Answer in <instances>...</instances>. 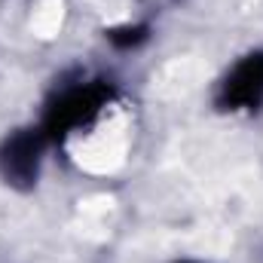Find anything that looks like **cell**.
<instances>
[{
    "mask_svg": "<svg viewBox=\"0 0 263 263\" xmlns=\"http://www.w3.org/2000/svg\"><path fill=\"white\" fill-rule=\"evenodd\" d=\"M110 101V86L107 83H86L65 92L46 114L43 135L46 138H65L67 132L86 126L89 120L98 117V110Z\"/></svg>",
    "mask_w": 263,
    "mask_h": 263,
    "instance_id": "6da1fadb",
    "label": "cell"
},
{
    "mask_svg": "<svg viewBox=\"0 0 263 263\" xmlns=\"http://www.w3.org/2000/svg\"><path fill=\"white\" fill-rule=\"evenodd\" d=\"M43 144H46V135L40 129H22L3 141V147H0V175L6 178V184L22 187V190L34 187L37 172H40Z\"/></svg>",
    "mask_w": 263,
    "mask_h": 263,
    "instance_id": "7a4b0ae2",
    "label": "cell"
},
{
    "mask_svg": "<svg viewBox=\"0 0 263 263\" xmlns=\"http://www.w3.org/2000/svg\"><path fill=\"white\" fill-rule=\"evenodd\" d=\"M217 104L223 110H251L263 104V52H251L230 70L220 86Z\"/></svg>",
    "mask_w": 263,
    "mask_h": 263,
    "instance_id": "3957f363",
    "label": "cell"
},
{
    "mask_svg": "<svg viewBox=\"0 0 263 263\" xmlns=\"http://www.w3.org/2000/svg\"><path fill=\"white\" fill-rule=\"evenodd\" d=\"M147 37H150V28H147V25H123V28H114V31L107 34V40H110L117 49H135V46H141Z\"/></svg>",
    "mask_w": 263,
    "mask_h": 263,
    "instance_id": "277c9868",
    "label": "cell"
},
{
    "mask_svg": "<svg viewBox=\"0 0 263 263\" xmlns=\"http://www.w3.org/2000/svg\"><path fill=\"white\" fill-rule=\"evenodd\" d=\"M181 263H190V260H181Z\"/></svg>",
    "mask_w": 263,
    "mask_h": 263,
    "instance_id": "5b68a950",
    "label": "cell"
}]
</instances>
